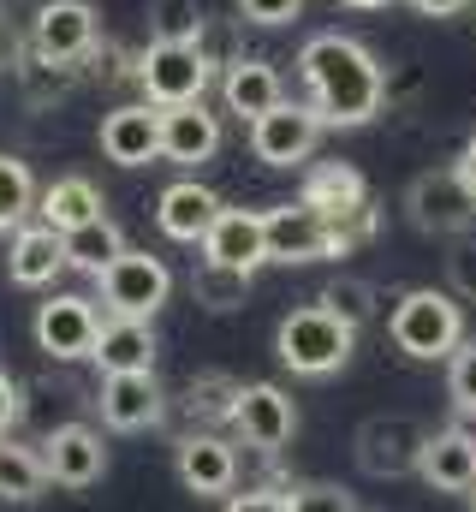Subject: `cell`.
I'll list each match as a JSON object with an SVG mask.
<instances>
[{"instance_id": "24", "label": "cell", "mask_w": 476, "mask_h": 512, "mask_svg": "<svg viewBox=\"0 0 476 512\" xmlns=\"http://www.w3.org/2000/svg\"><path fill=\"white\" fill-rule=\"evenodd\" d=\"M102 364V376H137V370H155V328L137 322V316H108L102 322V340L90 352Z\"/></svg>"}, {"instance_id": "27", "label": "cell", "mask_w": 476, "mask_h": 512, "mask_svg": "<svg viewBox=\"0 0 476 512\" xmlns=\"http://www.w3.org/2000/svg\"><path fill=\"white\" fill-rule=\"evenodd\" d=\"M72 84H78V66L42 60L36 48L18 60V90H24V102H30V108H54V102H66V96H72Z\"/></svg>"}, {"instance_id": "3", "label": "cell", "mask_w": 476, "mask_h": 512, "mask_svg": "<svg viewBox=\"0 0 476 512\" xmlns=\"http://www.w3.org/2000/svg\"><path fill=\"white\" fill-rule=\"evenodd\" d=\"M357 352V328L346 316H334L328 304H304L292 316H280L274 328V358L292 370V376H334L346 370Z\"/></svg>"}, {"instance_id": "26", "label": "cell", "mask_w": 476, "mask_h": 512, "mask_svg": "<svg viewBox=\"0 0 476 512\" xmlns=\"http://www.w3.org/2000/svg\"><path fill=\"white\" fill-rule=\"evenodd\" d=\"M48 489V459L12 435H0V501H36Z\"/></svg>"}, {"instance_id": "18", "label": "cell", "mask_w": 476, "mask_h": 512, "mask_svg": "<svg viewBox=\"0 0 476 512\" xmlns=\"http://www.w3.org/2000/svg\"><path fill=\"white\" fill-rule=\"evenodd\" d=\"M221 209H227V203H221L209 185L179 179V185H167V191H161V203H155V227H161L173 245H203Z\"/></svg>"}, {"instance_id": "19", "label": "cell", "mask_w": 476, "mask_h": 512, "mask_svg": "<svg viewBox=\"0 0 476 512\" xmlns=\"http://www.w3.org/2000/svg\"><path fill=\"white\" fill-rule=\"evenodd\" d=\"M262 227H268V262H322L328 256V221L304 203L262 209Z\"/></svg>"}, {"instance_id": "28", "label": "cell", "mask_w": 476, "mask_h": 512, "mask_svg": "<svg viewBox=\"0 0 476 512\" xmlns=\"http://www.w3.org/2000/svg\"><path fill=\"white\" fill-rule=\"evenodd\" d=\"M36 203H42V191H36L30 167H24L18 155H0V233H18V227H30Z\"/></svg>"}, {"instance_id": "47", "label": "cell", "mask_w": 476, "mask_h": 512, "mask_svg": "<svg viewBox=\"0 0 476 512\" xmlns=\"http://www.w3.org/2000/svg\"><path fill=\"white\" fill-rule=\"evenodd\" d=\"M357 512H363V507H357Z\"/></svg>"}, {"instance_id": "15", "label": "cell", "mask_w": 476, "mask_h": 512, "mask_svg": "<svg viewBox=\"0 0 476 512\" xmlns=\"http://www.w3.org/2000/svg\"><path fill=\"white\" fill-rule=\"evenodd\" d=\"M102 155L114 167H149L161 161V108L149 102H125L102 120Z\"/></svg>"}, {"instance_id": "12", "label": "cell", "mask_w": 476, "mask_h": 512, "mask_svg": "<svg viewBox=\"0 0 476 512\" xmlns=\"http://www.w3.org/2000/svg\"><path fill=\"white\" fill-rule=\"evenodd\" d=\"M42 447H48L42 453L48 459V483H60V489H90L108 471V447H102V435L90 423H60Z\"/></svg>"}, {"instance_id": "34", "label": "cell", "mask_w": 476, "mask_h": 512, "mask_svg": "<svg viewBox=\"0 0 476 512\" xmlns=\"http://www.w3.org/2000/svg\"><path fill=\"white\" fill-rule=\"evenodd\" d=\"M375 227H381L375 203H363V209H352V215L328 221V256H352V251H363V245L375 239Z\"/></svg>"}, {"instance_id": "31", "label": "cell", "mask_w": 476, "mask_h": 512, "mask_svg": "<svg viewBox=\"0 0 476 512\" xmlns=\"http://www.w3.org/2000/svg\"><path fill=\"white\" fill-rule=\"evenodd\" d=\"M203 0H149V42H203Z\"/></svg>"}, {"instance_id": "22", "label": "cell", "mask_w": 476, "mask_h": 512, "mask_svg": "<svg viewBox=\"0 0 476 512\" xmlns=\"http://www.w3.org/2000/svg\"><path fill=\"white\" fill-rule=\"evenodd\" d=\"M60 268H66V233H54L48 221L12 233V245H6V280L12 286H54Z\"/></svg>"}, {"instance_id": "33", "label": "cell", "mask_w": 476, "mask_h": 512, "mask_svg": "<svg viewBox=\"0 0 476 512\" xmlns=\"http://www.w3.org/2000/svg\"><path fill=\"white\" fill-rule=\"evenodd\" d=\"M316 304H328L334 316H346L352 328H363V322H375V304H381V292L369 286V280H357V274H334L328 286H322V298Z\"/></svg>"}, {"instance_id": "6", "label": "cell", "mask_w": 476, "mask_h": 512, "mask_svg": "<svg viewBox=\"0 0 476 512\" xmlns=\"http://www.w3.org/2000/svg\"><path fill=\"white\" fill-rule=\"evenodd\" d=\"M357 471L363 477H411L423 465V447H429V429L411 417V411H381L357 429Z\"/></svg>"}, {"instance_id": "17", "label": "cell", "mask_w": 476, "mask_h": 512, "mask_svg": "<svg viewBox=\"0 0 476 512\" xmlns=\"http://www.w3.org/2000/svg\"><path fill=\"white\" fill-rule=\"evenodd\" d=\"M221 149V114H209L203 102L185 108H161V161L173 167H203Z\"/></svg>"}, {"instance_id": "32", "label": "cell", "mask_w": 476, "mask_h": 512, "mask_svg": "<svg viewBox=\"0 0 476 512\" xmlns=\"http://www.w3.org/2000/svg\"><path fill=\"white\" fill-rule=\"evenodd\" d=\"M238 387H244V382L221 376V370H203V376H191V382H185V411H191V417H209V423H233Z\"/></svg>"}, {"instance_id": "11", "label": "cell", "mask_w": 476, "mask_h": 512, "mask_svg": "<svg viewBox=\"0 0 476 512\" xmlns=\"http://www.w3.org/2000/svg\"><path fill=\"white\" fill-rule=\"evenodd\" d=\"M233 429L256 447V453H280L292 435H298V405L292 393L274 382H244L233 405Z\"/></svg>"}, {"instance_id": "8", "label": "cell", "mask_w": 476, "mask_h": 512, "mask_svg": "<svg viewBox=\"0 0 476 512\" xmlns=\"http://www.w3.org/2000/svg\"><path fill=\"white\" fill-rule=\"evenodd\" d=\"M96 42H102V24H96V6L90 0H42L36 18H30V48L42 60L78 66V60H90Z\"/></svg>"}, {"instance_id": "41", "label": "cell", "mask_w": 476, "mask_h": 512, "mask_svg": "<svg viewBox=\"0 0 476 512\" xmlns=\"http://www.w3.org/2000/svg\"><path fill=\"white\" fill-rule=\"evenodd\" d=\"M12 423H18V382L0 370V435H6Z\"/></svg>"}, {"instance_id": "13", "label": "cell", "mask_w": 476, "mask_h": 512, "mask_svg": "<svg viewBox=\"0 0 476 512\" xmlns=\"http://www.w3.org/2000/svg\"><path fill=\"white\" fill-rule=\"evenodd\" d=\"M173 471H179V483L197 501H215V495H233L238 453H233V441H221V435H185L179 453H173Z\"/></svg>"}, {"instance_id": "7", "label": "cell", "mask_w": 476, "mask_h": 512, "mask_svg": "<svg viewBox=\"0 0 476 512\" xmlns=\"http://www.w3.org/2000/svg\"><path fill=\"white\" fill-rule=\"evenodd\" d=\"M96 280H102V304H108V316H137V322H149V316L167 304V292H173L167 262L149 256V251L114 256Z\"/></svg>"}, {"instance_id": "30", "label": "cell", "mask_w": 476, "mask_h": 512, "mask_svg": "<svg viewBox=\"0 0 476 512\" xmlns=\"http://www.w3.org/2000/svg\"><path fill=\"white\" fill-rule=\"evenodd\" d=\"M114 256H125V233H119L108 215H102V221H90V227H78V233H66V268L102 274Z\"/></svg>"}, {"instance_id": "16", "label": "cell", "mask_w": 476, "mask_h": 512, "mask_svg": "<svg viewBox=\"0 0 476 512\" xmlns=\"http://www.w3.org/2000/svg\"><path fill=\"white\" fill-rule=\"evenodd\" d=\"M221 102H227V114H238L244 126H256L262 114H274L286 102L280 72L262 54H238V60H227V72H221Z\"/></svg>"}, {"instance_id": "29", "label": "cell", "mask_w": 476, "mask_h": 512, "mask_svg": "<svg viewBox=\"0 0 476 512\" xmlns=\"http://www.w3.org/2000/svg\"><path fill=\"white\" fill-rule=\"evenodd\" d=\"M191 298H197L203 310L227 316V310H238V304L250 298V274H244V268H227V262H197V274H191Z\"/></svg>"}, {"instance_id": "25", "label": "cell", "mask_w": 476, "mask_h": 512, "mask_svg": "<svg viewBox=\"0 0 476 512\" xmlns=\"http://www.w3.org/2000/svg\"><path fill=\"white\" fill-rule=\"evenodd\" d=\"M36 215L54 227V233H78V227H90V221H102V191L90 185V179H78V173H66V179H54L48 191H42V203H36Z\"/></svg>"}, {"instance_id": "35", "label": "cell", "mask_w": 476, "mask_h": 512, "mask_svg": "<svg viewBox=\"0 0 476 512\" xmlns=\"http://www.w3.org/2000/svg\"><path fill=\"white\" fill-rule=\"evenodd\" d=\"M286 507L292 512H357V501H352V489H340V483H292Z\"/></svg>"}, {"instance_id": "42", "label": "cell", "mask_w": 476, "mask_h": 512, "mask_svg": "<svg viewBox=\"0 0 476 512\" xmlns=\"http://www.w3.org/2000/svg\"><path fill=\"white\" fill-rule=\"evenodd\" d=\"M411 6H417L423 18H453V12H465L471 0H411Z\"/></svg>"}, {"instance_id": "44", "label": "cell", "mask_w": 476, "mask_h": 512, "mask_svg": "<svg viewBox=\"0 0 476 512\" xmlns=\"http://www.w3.org/2000/svg\"><path fill=\"white\" fill-rule=\"evenodd\" d=\"M340 6H352V12H381V6H393V0H340Z\"/></svg>"}, {"instance_id": "20", "label": "cell", "mask_w": 476, "mask_h": 512, "mask_svg": "<svg viewBox=\"0 0 476 512\" xmlns=\"http://www.w3.org/2000/svg\"><path fill=\"white\" fill-rule=\"evenodd\" d=\"M203 262H227V268H244L256 274L268 262V227L256 209H221L209 239H203Z\"/></svg>"}, {"instance_id": "38", "label": "cell", "mask_w": 476, "mask_h": 512, "mask_svg": "<svg viewBox=\"0 0 476 512\" xmlns=\"http://www.w3.org/2000/svg\"><path fill=\"white\" fill-rule=\"evenodd\" d=\"M238 12H244L250 24H268V30H274V24H292V18L304 12V0H238Z\"/></svg>"}, {"instance_id": "40", "label": "cell", "mask_w": 476, "mask_h": 512, "mask_svg": "<svg viewBox=\"0 0 476 512\" xmlns=\"http://www.w3.org/2000/svg\"><path fill=\"white\" fill-rule=\"evenodd\" d=\"M24 54H30V36H18V30L0 18V66H12V72H18V60H24Z\"/></svg>"}, {"instance_id": "39", "label": "cell", "mask_w": 476, "mask_h": 512, "mask_svg": "<svg viewBox=\"0 0 476 512\" xmlns=\"http://www.w3.org/2000/svg\"><path fill=\"white\" fill-rule=\"evenodd\" d=\"M221 512H292V507H286V489H244V495H227Z\"/></svg>"}, {"instance_id": "9", "label": "cell", "mask_w": 476, "mask_h": 512, "mask_svg": "<svg viewBox=\"0 0 476 512\" xmlns=\"http://www.w3.org/2000/svg\"><path fill=\"white\" fill-rule=\"evenodd\" d=\"M322 131H328V120H322L310 102H280L274 114H262V120L250 126V155H256L262 167H298V161L316 155Z\"/></svg>"}, {"instance_id": "10", "label": "cell", "mask_w": 476, "mask_h": 512, "mask_svg": "<svg viewBox=\"0 0 476 512\" xmlns=\"http://www.w3.org/2000/svg\"><path fill=\"white\" fill-rule=\"evenodd\" d=\"M96 340H102V316H96L90 298H78V292H54L48 304H36V346H42L48 358L78 364V358L96 352Z\"/></svg>"}, {"instance_id": "1", "label": "cell", "mask_w": 476, "mask_h": 512, "mask_svg": "<svg viewBox=\"0 0 476 512\" xmlns=\"http://www.w3.org/2000/svg\"><path fill=\"white\" fill-rule=\"evenodd\" d=\"M298 72H304L310 108L328 126H369L387 102V66L357 36H340V30L310 36L298 48Z\"/></svg>"}, {"instance_id": "2", "label": "cell", "mask_w": 476, "mask_h": 512, "mask_svg": "<svg viewBox=\"0 0 476 512\" xmlns=\"http://www.w3.org/2000/svg\"><path fill=\"white\" fill-rule=\"evenodd\" d=\"M387 340L411 358V364H435L453 358L465 346V310L453 292L441 286H411L393 310H387Z\"/></svg>"}, {"instance_id": "21", "label": "cell", "mask_w": 476, "mask_h": 512, "mask_svg": "<svg viewBox=\"0 0 476 512\" xmlns=\"http://www.w3.org/2000/svg\"><path fill=\"white\" fill-rule=\"evenodd\" d=\"M417 477L435 495H471L476 489V435L471 429H435L429 447H423Z\"/></svg>"}, {"instance_id": "4", "label": "cell", "mask_w": 476, "mask_h": 512, "mask_svg": "<svg viewBox=\"0 0 476 512\" xmlns=\"http://www.w3.org/2000/svg\"><path fill=\"white\" fill-rule=\"evenodd\" d=\"M215 66L203 54V42H149L137 54V90L149 108H185V102H203Z\"/></svg>"}, {"instance_id": "43", "label": "cell", "mask_w": 476, "mask_h": 512, "mask_svg": "<svg viewBox=\"0 0 476 512\" xmlns=\"http://www.w3.org/2000/svg\"><path fill=\"white\" fill-rule=\"evenodd\" d=\"M459 179H465V185L476 191V131L465 137V149H459Z\"/></svg>"}, {"instance_id": "23", "label": "cell", "mask_w": 476, "mask_h": 512, "mask_svg": "<svg viewBox=\"0 0 476 512\" xmlns=\"http://www.w3.org/2000/svg\"><path fill=\"white\" fill-rule=\"evenodd\" d=\"M298 203L316 209L322 221H340V215H352V209L369 203V185H363V173H357L352 161H316V167L304 173Z\"/></svg>"}, {"instance_id": "37", "label": "cell", "mask_w": 476, "mask_h": 512, "mask_svg": "<svg viewBox=\"0 0 476 512\" xmlns=\"http://www.w3.org/2000/svg\"><path fill=\"white\" fill-rule=\"evenodd\" d=\"M447 393H453V405L476 417V340H465L459 352H453V364H447Z\"/></svg>"}, {"instance_id": "14", "label": "cell", "mask_w": 476, "mask_h": 512, "mask_svg": "<svg viewBox=\"0 0 476 512\" xmlns=\"http://www.w3.org/2000/svg\"><path fill=\"white\" fill-rule=\"evenodd\" d=\"M167 411V393L155 382V370H137V376H102V423L119 435H137V429H155Z\"/></svg>"}, {"instance_id": "46", "label": "cell", "mask_w": 476, "mask_h": 512, "mask_svg": "<svg viewBox=\"0 0 476 512\" xmlns=\"http://www.w3.org/2000/svg\"><path fill=\"white\" fill-rule=\"evenodd\" d=\"M0 12H6V0H0Z\"/></svg>"}, {"instance_id": "5", "label": "cell", "mask_w": 476, "mask_h": 512, "mask_svg": "<svg viewBox=\"0 0 476 512\" xmlns=\"http://www.w3.org/2000/svg\"><path fill=\"white\" fill-rule=\"evenodd\" d=\"M405 215H411L417 233L459 239V233L476 227V191L459 179V167H423L405 185Z\"/></svg>"}, {"instance_id": "45", "label": "cell", "mask_w": 476, "mask_h": 512, "mask_svg": "<svg viewBox=\"0 0 476 512\" xmlns=\"http://www.w3.org/2000/svg\"><path fill=\"white\" fill-rule=\"evenodd\" d=\"M471 512H476V489H471Z\"/></svg>"}, {"instance_id": "36", "label": "cell", "mask_w": 476, "mask_h": 512, "mask_svg": "<svg viewBox=\"0 0 476 512\" xmlns=\"http://www.w3.org/2000/svg\"><path fill=\"white\" fill-rule=\"evenodd\" d=\"M447 292L476 304V233H459L447 251Z\"/></svg>"}]
</instances>
